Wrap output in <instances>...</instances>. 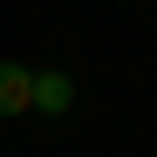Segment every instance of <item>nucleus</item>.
<instances>
[{"instance_id":"nucleus-2","label":"nucleus","mask_w":157,"mask_h":157,"mask_svg":"<svg viewBox=\"0 0 157 157\" xmlns=\"http://www.w3.org/2000/svg\"><path fill=\"white\" fill-rule=\"evenodd\" d=\"M28 96H34V68L28 62H0V123L28 116Z\"/></svg>"},{"instance_id":"nucleus-1","label":"nucleus","mask_w":157,"mask_h":157,"mask_svg":"<svg viewBox=\"0 0 157 157\" xmlns=\"http://www.w3.org/2000/svg\"><path fill=\"white\" fill-rule=\"evenodd\" d=\"M28 109H41V116H68V109H75V75H68V68H34Z\"/></svg>"}]
</instances>
